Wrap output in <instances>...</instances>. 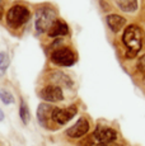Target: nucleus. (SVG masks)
I'll list each match as a JSON object with an SVG mask.
<instances>
[{"label": "nucleus", "instance_id": "1", "mask_svg": "<svg viewBox=\"0 0 145 146\" xmlns=\"http://www.w3.org/2000/svg\"><path fill=\"white\" fill-rule=\"evenodd\" d=\"M144 33L141 28L136 24H130L125 28L122 33V43L127 50V57L136 56L143 48Z\"/></svg>", "mask_w": 145, "mask_h": 146}, {"label": "nucleus", "instance_id": "2", "mask_svg": "<svg viewBox=\"0 0 145 146\" xmlns=\"http://www.w3.org/2000/svg\"><path fill=\"white\" fill-rule=\"evenodd\" d=\"M31 18V12L26 5L15 4L8 10L7 13V23L13 29L23 27Z\"/></svg>", "mask_w": 145, "mask_h": 146}, {"label": "nucleus", "instance_id": "3", "mask_svg": "<svg viewBox=\"0 0 145 146\" xmlns=\"http://www.w3.org/2000/svg\"><path fill=\"white\" fill-rule=\"evenodd\" d=\"M57 19L56 10L52 7H41L36 12V31L38 33L49 32V29L54 24V22Z\"/></svg>", "mask_w": 145, "mask_h": 146}, {"label": "nucleus", "instance_id": "4", "mask_svg": "<svg viewBox=\"0 0 145 146\" xmlns=\"http://www.w3.org/2000/svg\"><path fill=\"white\" fill-rule=\"evenodd\" d=\"M51 62L57 66L69 67L76 62V55L70 47H57L51 52Z\"/></svg>", "mask_w": 145, "mask_h": 146}, {"label": "nucleus", "instance_id": "5", "mask_svg": "<svg viewBox=\"0 0 145 146\" xmlns=\"http://www.w3.org/2000/svg\"><path fill=\"white\" fill-rule=\"evenodd\" d=\"M76 113H78L76 106H70V107H66V108H57V107H55L51 113V121L57 123L59 126H63L74 118Z\"/></svg>", "mask_w": 145, "mask_h": 146}, {"label": "nucleus", "instance_id": "6", "mask_svg": "<svg viewBox=\"0 0 145 146\" xmlns=\"http://www.w3.org/2000/svg\"><path fill=\"white\" fill-rule=\"evenodd\" d=\"M92 136H93L94 141H97L98 144L112 145L117 141L118 133H117V131L112 127H102V126H98V127L94 130Z\"/></svg>", "mask_w": 145, "mask_h": 146}, {"label": "nucleus", "instance_id": "7", "mask_svg": "<svg viewBox=\"0 0 145 146\" xmlns=\"http://www.w3.org/2000/svg\"><path fill=\"white\" fill-rule=\"evenodd\" d=\"M89 130H90V123H89L88 118L80 117L70 128L66 130V136L70 139H82L85 135H88Z\"/></svg>", "mask_w": 145, "mask_h": 146}, {"label": "nucleus", "instance_id": "8", "mask_svg": "<svg viewBox=\"0 0 145 146\" xmlns=\"http://www.w3.org/2000/svg\"><path fill=\"white\" fill-rule=\"evenodd\" d=\"M40 97L42 98L45 102L49 103H57L64 100V92L61 86L55 85V84H49L45 88L41 89Z\"/></svg>", "mask_w": 145, "mask_h": 146}, {"label": "nucleus", "instance_id": "9", "mask_svg": "<svg viewBox=\"0 0 145 146\" xmlns=\"http://www.w3.org/2000/svg\"><path fill=\"white\" fill-rule=\"evenodd\" d=\"M54 107H51L47 103H41L37 109V119L41 126L43 127H49V122L51 119V113Z\"/></svg>", "mask_w": 145, "mask_h": 146}, {"label": "nucleus", "instance_id": "10", "mask_svg": "<svg viewBox=\"0 0 145 146\" xmlns=\"http://www.w3.org/2000/svg\"><path fill=\"white\" fill-rule=\"evenodd\" d=\"M47 35L50 37H63V36L69 35V26L66 24V22H64L63 19H56L54 22V24L51 26V28L49 29Z\"/></svg>", "mask_w": 145, "mask_h": 146}, {"label": "nucleus", "instance_id": "11", "mask_svg": "<svg viewBox=\"0 0 145 146\" xmlns=\"http://www.w3.org/2000/svg\"><path fill=\"white\" fill-rule=\"evenodd\" d=\"M106 22L107 26L110 27V29L113 33H118L125 26H126V18H124L122 15L118 14H110L106 17Z\"/></svg>", "mask_w": 145, "mask_h": 146}, {"label": "nucleus", "instance_id": "12", "mask_svg": "<svg viewBox=\"0 0 145 146\" xmlns=\"http://www.w3.org/2000/svg\"><path fill=\"white\" fill-rule=\"evenodd\" d=\"M51 79H52V81H54L55 85L65 86V88H70V86H72V80L66 74H64V72H61V71L52 72Z\"/></svg>", "mask_w": 145, "mask_h": 146}, {"label": "nucleus", "instance_id": "13", "mask_svg": "<svg viewBox=\"0 0 145 146\" xmlns=\"http://www.w3.org/2000/svg\"><path fill=\"white\" fill-rule=\"evenodd\" d=\"M120 10L125 13H134L138 9V0H115Z\"/></svg>", "mask_w": 145, "mask_h": 146}, {"label": "nucleus", "instance_id": "14", "mask_svg": "<svg viewBox=\"0 0 145 146\" xmlns=\"http://www.w3.org/2000/svg\"><path fill=\"white\" fill-rule=\"evenodd\" d=\"M19 117H21L22 122H23L24 125H27V123L29 122V119H31L29 108H28V106L26 104L24 100H22L21 102V107H19Z\"/></svg>", "mask_w": 145, "mask_h": 146}, {"label": "nucleus", "instance_id": "15", "mask_svg": "<svg viewBox=\"0 0 145 146\" xmlns=\"http://www.w3.org/2000/svg\"><path fill=\"white\" fill-rule=\"evenodd\" d=\"M10 64V57L7 52H1L0 53V76L4 75L7 72L8 67H9Z\"/></svg>", "mask_w": 145, "mask_h": 146}, {"label": "nucleus", "instance_id": "16", "mask_svg": "<svg viewBox=\"0 0 145 146\" xmlns=\"http://www.w3.org/2000/svg\"><path fill=\"white\" fill-rule=\"evenodd\" d=\"M0 99H1V102L4 104H12V103H14V97L7 89H1L0 90Z\"/></svg>", "mask_w": 145, "mask_h": 146}, {"label": "nucleus", "instance_id": "17", "mask_svg": "<svg viewBox=\"0 0 145 146\" xmlns=\"http://www.w3.org/2000/svg\"><path fill=\"white\" fill-rule=\"evenodd\" d=\"M76 146H94V139L93 136H88L85 139L80 140Z\"/></svg>", "mask_w": 145, "mask_h": 146}, {"label": "nucleus", "instance_id": "18", "mask_svg": "<svg viewBox=\"0 0 145 146\" xmlns=\"http://www.w3.org/2000/svg\"><path fill=\"white\" fill-rule=\"evenodd\" d=\"M136 66H138V71L140 72V74L145 75V53L138 60V65Z\"/></svg>", "mask_w": 145, "mask_h": 146}, {"label": "nucleus", "instance_id": "19", "mask_svg": "<svg viewBox=\"0 0 145 146\" xmlns=\"http://www.w3.org/2000/svg\"><path fill=\"white\" fill-rule=\"evenodd\" d=\"M3 13H4V1L0 0V19H1V17H3Z\"/></svg>", "mask_w": 145, "mask_h": 146}, {"label": "nucleus", "instance_id": "20", "mask_svg": "<svg viewBox=\"0 0 145 146\" xmlns=\"http://www.w3.org/2000/svg\"><path fill=\"white\" fill-rule=\"evenodd\" d=\"M3 119H4V112H3L1 109H0V122H1Z\"/></svg>", "mask_w": 145, "mask_h": 146}, {"label": "nucleus", "instance_id": "21", "mask_svg": "<svg viewBox=\"0 0 145 146\" xmlns=\"http://www.w3.org/2000/svg\"><path fill=\"white\" fill-rule=\"evenodd\" d=\"M94 146H112V145H107V144H94Z\"/></svg>", "mask_w": 145, "mask_h": 146}]
</instances>
